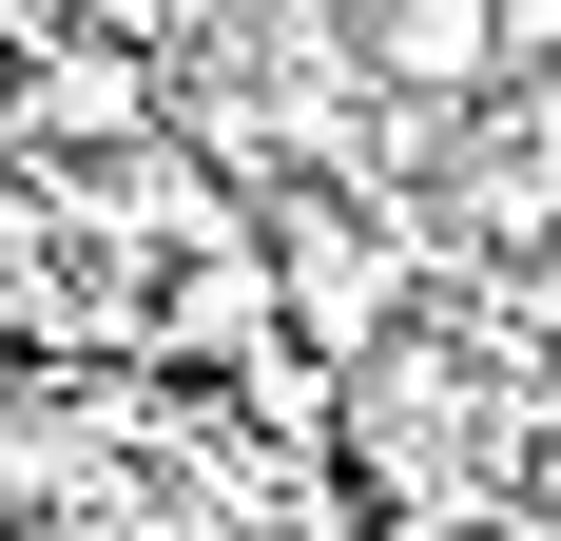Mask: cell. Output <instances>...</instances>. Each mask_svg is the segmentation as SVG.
I'll return each mask as SVG.
<instances>
[{
  "mask_svg": "<svg viewBox=\"0 0 561 541\" xmlns=\"http://www.w3.org/2000/svg\"><path fill=\"white\" fill-rule=\"evenodd\" d=\"M542 406H561V310H542Z\"/></svg>",
  "mask_w": 561,
  "mask_h": 541,
  "instance_id": "2",
  "label": "cell"
},
{
  "mask_svg": "<svg viewBox=\"0 0 561 541\" xmlns=\"http://www.w3.org/2000/svg\"><path fill=\"white\" fill-rule=\"evenodd\" d=\"M330 58L368 78V116H426V136H465V116H504L523 78V20L504 0H348Z\"/></svg>",
  "mask_w": 561,
  "mask_h": 541,
  "instance_id": "1",
  "label": "cell"
}]
</instances>
